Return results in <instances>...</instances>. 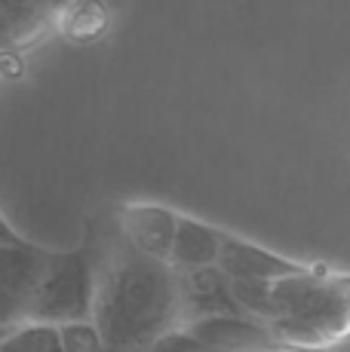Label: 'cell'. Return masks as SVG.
Wrapping results in <instances>:
<instances>
[{
    "instance_id": "obj_2",
    "label": "cell",
    "mask_w": 350,
    "mask_h": 352,
    "mask_svg": "<svg viewBox=\"0 0 350 352\" xmlns=\"http://www.w3.org/2000/svg\"><path fill=\"white\" fill-rule=\"evenodd\" d=\"M350 328V282L329 273H301L274 282L271 331L301 346L332 343Z\"/></svg>"
},
{
    "instance_id": "obj_12",
    "label": "cell",
    "mask_w": 350,
    "mask_h": 352,
    "mask_svg": "<svg viewBox=\"0 0 350 352\" xmlns=\"http://www.w3.org/2000/svg\"><path fill=\"white\" fill-rule=\"evenodd\" d=\"M62 340H65V352H107L102 334H99V328L92 322L62 324Z\"/></svg>"
},
{
    "instance_id": "obj_7",
    "label": "cell",
    "mask_w": 350,
    "mask_h": 352,
    "mask_svg": "<svg viewBox=\"0 0 350 352\" xmlns=\"http://www.w3.org/2000/svg\"><path fill=\"white\" fill-rule=\"evenodd\" d=\"M218 267L225 270L231 279H265V282H277L286 276L301 273L305 267L286 261L280 254H271L265 248L243 242L237 236L221 233V254H218Z\"/></svg>"
},
{
    "instance_id": "obj_8",
    "label": "cell",
    "mask_w": 350,
    "mask_h": 352,
    "mask_svg": "<svg viewBox=\"0 0 350 352\" xmlns=\"http://www.w3.org/2000/svg\"><path fill=\"white\" fill-rule=\"evenodd\" d=\"M200 343H206L212 352H246V349H261L274 340L271 324L258 319H209L187 324Z\"/></svg>"
},
{
    "instance_id": "obj_1",
    "label": "cell",
    "mask_w": 350,
    "mask_h": 352,
    "mask_svg": "<svg viewBox=\"0 0 350 352\" xmlns=\"http://www.w3.org/2000/svg\"><path fill=\"white\" fill-rule=\"evenodd\" d=\"M107 352H147L181 328L175 267L141 254L126 242L111 254L99 279L96 319Z\"/></svg>"
},
{
    "instance_id": "obj_13",
    "label": "cell",
    "mask_w": 350,
    "mask_h": 352,
    "mask_svg": "<svg viewBox=\"0 0 350 352\" xmlns=\"http://www.w3.org/2000/svg\"><path fill=\"white\" fill-rule=\"evenodd\" d=\"M147 352H212V349L206 343H200L187 328H178L172 334H166L163 340H157Z\"/></svg>"
},
{
    "instance_id": "obj_9",
    "label": "cell",
    "mask_w": 350,
    "mask_h": 352,
    "mask_svg": "<svg viewBox=\"0 0 350 352\" xmlns=\"http://www.w3.org/2000/svg\"><path fill=\"white\" fill-rule=\"evenodd\" d=\"M221 254V233L200 221L178 218V233L172 242L169 263L175 270H194V267H215Z\"/></svg>"
},
{
    "instance_id": "obj_11",
    "label": "cell",
    "mask_w": 350,
    "mask_h": 352,
    "mask_svg": "<svg viewBox=\"0 0 350 352\" xmlns=\"http://www.w3.org/2000/svg\"><path fill=\"white\" fill-rule=\"evenodd\" d=\"M234 294H237L240 307H243L252 319H258L265 324L274 322V282H265V279H234Z\"/></svg>"
},
{
    "instance_id": "obj_5",
    "label": "cell",
    "mask_w": 350,
    "mask_h": 352,
    "mask_svg": "<svg viewBox=\"0 0 350 352\" xmlns=\"http://www.w3.org/2000/svg\"><path fill=\"white\" fill-rule=\"evenodd\" d=\"M175 288H178L181 328L209 319H252L234 294V279L218 263L175 270Z\"/></svg>"
},
{
    "instance_id": "obj_4",
    "label": "cell",
    "mask_w": 350,
    "mask_h": 352,
    "mask_svg": "<svg viewBox=\"0 0 350 352\" xmlns=\"http://www.w3.org/2000/svg\"><path fill=\"white\" fill-rule=\"evenodd\" d=\"M56 254L59 252H46L34 242L19 239L10 224H3V242H0V319L3 324H12L25 316Z\"/></svg>"
},
{
    "instance_id": "obj_3",
    "label": "cell",
    "mask_w": 350,
    "mask_h": 352,
    "mask_svg": "<svg viewBox=\"0 0 350 352\" xmlns=\"http://www.w3.org/2000/svg\"><path fill=\"white\" fill-rule=\"evenodd\" d=\"M99 279H102V263L96 261L92 248L56 254L50 273L40 282L22 319H31L37 324H56V328L92 322L99 300Z\"/></svg>"
},
{
    "instance_id": "obj_6",
    "label": "cell",
    "mask_w": 350,
    "mask_h": 352,
    "mask_svg": "<svg viewBox=\"0 0 350 352\" xmlns=\"http://www.w3.org/2000/svg\"><path fill=\"white\" fill-rule=\"evenodd\" d=\"M120 224H123L126 242L132 248L169 263L172 242H175V233H178V214H172L169 208H160V206H126Z\"/></svg>"
},
{
    "instance_id": "obj_10",
    "label": "cell",
    "mask_w": 350,
    "mask_h": 352,
    "mask_svg": "<svg viewBox=\"0 0 350 352\" xmlns=\"http://www.w3.org/2000/svg\"><path fill=\"white\" fill-rule=\"evenodd\" d=\"M0 352H65L62 328H56V324L28 322V324H22L19 331L6 334Z\"/></svg>"
}]
</instances>
